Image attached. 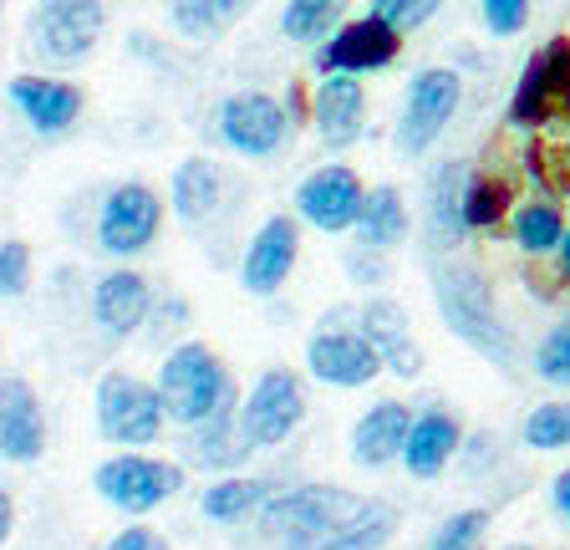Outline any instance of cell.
Instances as JSON below:
<instances>
[{
    "mask_svg": "<svg viewBox=\"0 0 570 550\" xmlns=\"http://www.w3.org/2000/svg\"><path fill=\"white\" fill-rule=\"evenodd\" d=\"M107 550H174V546L148 526H128V530H118V536L107 540Z\"/></svg>",
    "mask_w": 570,
    "mask_h": 550,
    "instance_id": "cell-40",
    "label": "cell"
},
{
    "mask_svg": "<svg viewBox=\"0 0 570 550\" xmlns=\"http://www.w3.org/2000/svg\"><path fill=\"white\" fill-rule=\"evenodd\" d=\"M504 215H514L510 179H499V174H469V189H463V225L494 229Z\"/></svg>",
    "mask_w": 570,
    "mask_h": 550,
    "instance_id": "cell-31",
    "label": "cell"
},
{
    "mask_svg": "<svg viewBox=\"0 0 570 550\" xmlns=\"http://www.w3.org/2000/svg\"><path fill=\"white\" fill-rule=\"evenodd\" d=\"M291 132V112L271 92H235L219 108V138L245 158H271Z\"/></svg>",
    "mask_w": 570,
    "mask_h": 550,
    "instance_id": "cell-13",
    "label": "cell"
},
{
    "mask_svg": "<svg viewBox=\"0 0 570 550\" xmlns=\"http://www.w3.org/2000/svg\"><path fill=\"white\" fill-rule=\"evenodd\" d=\"M306 419V387L291 367H265L255 387L239 403V429H245L249 449H275Z\"/></svg>",
    "mask_w": 570,
    "mask_h": 550,
    "instance_id": "cell-7",
    "label": "cell"
},
{
    "mask_svg": "<svg viewBox=\"0 0 570 550\" xmlns=\"http://www.w3.org/2000/svg\"><path fill=\"white\" fill-rule=\"evenodd\" d=\"M479 11H484V26L494 37H514L530 21V0H479Z\"/></svg>",
    "mask_w": 570,
    "mask_h": 550,
    "instance_id": "cell-38",
    "label": "cell"
},
{
    "mask_svg": "<svg viewBox=\"0 0 570 550\" xmlns=\"http://www.w3.org/2000/svg\"><path fill=\"white\" fill-rule=\"evenodd\" d=\"M154 312V291L138 271H112L92 291V316L107 336H132Z\"/></svg>",
    "mask_w": 570,
    "mask_h": 550,
    "instance_id": "cell-24",
    "label": "cell"
},
{
    "mask_svg": "<svg viewBox=\"0 0 570 550\" xmlns=\"http://www.w3.org/2000/svg\"><path fill=\"white\" fill-rule=\"evenodd\" d=\"M296 261H301V225L291 215H271L255 229L245 261H239V286L249 296H275L291 281Z\"/></svg>",
    "mask_w": 570,
    "mask_h": 550,
    "instance_id": "cell-15",
    "label": "cell"
},
{
    "mask_svg": "<svg viewBox=\"0 0 570 550\" xmlns=\"http://www.w3.org/2000/svg\"><path fill=\"white\" fill-rule=\"evenodd\" d=\"M459 449H463V423L449 407H423V413H413V429H407L403 469L413 479H439Z\"/></svg>",
    "mask_w": 570,
    "mask_h": 550,
    "instance_id": "cell-19",
    "label": "cell"
},
{
    "mask_svg": "<svg viewBox=\"0 0 570 550\" xmlns=\"http://www.w3.org/2000/svg\"><path fill=\"white\" fill-rule=\"evenodd\" d=\"M346 275H352L356 286H382L392 271H387V261H382V251L356 245V251H346Z\"/></svg>",
    "mask_w": 570,
    "mask_h": 550,
    "instance_id": "cell-39",
    "label": "cell"
},
{
    "mask_svg": "<svg viewBox=\"0 0 570 550\" xmlns=\"http://www.w3.org/2000/svg\"><path fill=\"white\" fill-rule=\"evenodd\" d=\"M510 239L520 245L524 255H556L560 239H566V215H560V204H550V199H524V204H514Z\"/></svg>",
    "mask_w": 570,
    "mask_h": 550,
    "instance_id": "cell-27",
    "label": "cell"
},
{
    "mask_svg": "<svg viewBox=\"0 0 570 550\" xmlns=\"http://www.w3.org/2000/svg\"><path fill=\"white\" fill-rule=\"evenodd\" d=\"M524 443L540 449V454H556V449H570V397H556V403H540L524 413Z\"/></svg>",
    "mask_w": 570,
    "mask_h": 550,
    "instance_id": "cell-33",
    "label": "cell"
},
{
    "mask_svg": "<svg viewBox=\"0 0 570 550\" xmlns=\"http://www.w3.org/2000/svg\"><path fill=\"white\" fill-rule=\"evenodd\" d=\"M189 454L209 469L245 464L249 439H245V429H239V403L225 407V413H214V419H204V423H194L189 429Z\"/></svg>",
    "mask_w": 570,
    "mask_h": 550,
    "instance_id": "cell-26",
    "label": "cell"
},
{
    "mask_svg": "<svg viewBox=\"0 0 570 550\" xmlns=\"http://www.w3.org/2000/svg\"><path fill=\"white\" fill-rule=\"evenodd\" d=\"M407 429H413V407L397 403V397H382L372 403L352 429V459L362 469H382L392 459H403V443H407Z\"/></svg>",
    "mask_w": 570,
    "mask_h": 550,
    "instance_id": "cell-21",
    "label": "cell"
},
{
    "mask_svg": "<svg viewBox=\"0 0 570 550\" xmlns=\"http://www.w3.org/2000/svg\"><path fill=\"white\" fill-rule=\"evenodd\" d=\"M249 6H255V0H174V26L189 41H214L239 11H249Z\"/></svg>",
    "mask_w": 570,
    "mask_h": 550,
    "instance_id": "cell-32",
    "label": "cell"
},
{
    "mask_svg": "<svg viewBox=\"0 0 570 550\" xmlns=\"http://www.w3.org/2000/svg\"><path fill=\"white\" fill-rule=\"evenodd\" d=\"M92 484L122 514H148L184 490V469L168 464V459H148V454H118V459H107V464H97Z\"/></svg>",
    "mask_w": 570,
    "mask_h": 550,
    "instance_id": "cell-8",
    "label": "cell"
},
{
    "mask_svg": "<svg viewBox=\"0 0 570 550\" xmlns=\"http://www.w3.org/2000/svg\"><path fill=\"white\" fill-rule=\"evenodd\" d=\"M392 536H397V510L387 500H367L352 526H342L321 550H382L392 546Z\"/></svg>",
    "mask_w": 570,
    "mask_h": 550,
    "instance_id": "cell-30",
    "label": "cell"
},
{
    "mask_svg": "<svg viewBox=\"0 0 570 550\" xmlns=\"http://www.w3.org/2000/svg\"><path fill=\"white\" fill-rule=\"evenodd\" d=\"M439 11H443V0H372V16L387 21L397 37H403V31H417V26H428Z\"/></svg>",
    "mask_w": 570,
    "mask_h": 550,
    "instance_id": "cell-36",
    "label": "cell"
},
{
    "mask_svg": "<svg viewBox=\"0 0 570 550\" xmlns=\"http://www.w3.org/2000/svg\"><path fill=\"white\" fill-rule=\"evenodd\" d=\"M469 174L474 168L463 164V158H443L433 168V179H428V245L433 251H453L469 225H463V189H469Z\"/></svg>",
    "mask_w": 570,
    "mask_h": 550,
    "instance_id": "cell-23",
    "label": "cell"
},
{
    "mask_svg": "<svg viewBox=\"0 0 570 550\" xmlns=\"http://www.w3.org/2000/svg\"><path fill=\"white\" fill-rule=\"evenodd\" d=\"M271 484L265 479H219L204 490V514L214 526H239L245 514H261V504L271 500Z\"/></svg>",
    "mask_w": 570,
    "mask_h": 550,
    "instance_id": "cell-29",
    "label": "cell"
},
{
    "mask_svg": "<svg viewBox=\"0 0 570 550\" xmlns=\"http://www.w3.org/2000/svg\"><path fill=\"white\" fill-rule=\"evenodd\" d=\"M550 500H556L560 520H570V469H560V474H556V484H550Z\"/></svg>",
    "mask_w": 570,
    "mask_h": 550,
    "instance_id": "cell-41",
    "label": "cell"
},
{
    "mask_svg": "<svg viewBox=\"0 0 570 550\" xmlns=\"http://www.w3.org/2000/svg\"><path fill=\"white\" fill-rule=\"evenodd\" d=\"M356 239H362L367 251H382V255L407 239V204H403V194L392 189V184L367 189L362 215H356Z\"/></svg>",
    "mask_w": 570,
    "mask_h": 550,
    "instance_id": "cell-25",
    "label": "cell"
},
{
    "mask_svg": "<svg viewBox=\"0 0 570 550\" xmlns=\"http://www.w3.org/2000/svg\"><path fill=\"white\" fill-rule=\"evenodd\" d=\"M459 102H463L459 72H453V67H423V72L407 82V102H403V118H397V154L423 158L428 148L449 132Z\"/></svg>",
    "mask_w": 570,
    "mask_h": 550,
    "instance_id": "cell-5",
    "label": "cell"
},
{
    "mask_svg": "<svg viewBox=\"0 0 570 550\" xmlns=\"http://www.w3.org/2000/svg\"><path fill=\"white\" fill-rule=\"evenodd\" d=\"M560 118H570V37H556L534 51L510 97V128L534 132Z\"/></svg>",
    "mask_w": 570,
    "mask_h": 550,
    "instance_id": "cell-6",
    "label": "cell"
},
{
    "mask_svg": "<svg viewBox=\"0 0 570 550\" xmlns=\"http://www.w3.org/2000/svg\"><path fill=\"white\" fill-rule=\"evenodd\" d=\"M484 536H489V510H459L439 526L428 550H484Z\"/></svg>",
    "mask_w": 570,
    "mask_h": 550,
    "instance_id": "cell-35",
    "label": "cell"
},
{
    "mask_svg": "<svg viewBox=\"0 0 570 550\" xmlns=\"http://www.w3.org/2000/svg\"><path fill=\"white\" fill-rule=\"evenodd\" d=\"M311 122H316L326 148H352L367 128V92L356 77H321L311 97Z\"/></svg>",
    "mask_w": 570,
    "mask_h": 550,
    "instance_id": "cell-16",
    "label": "cell"
},
{
    "mask_svg": "<svg viewBox=\"0 0 570 550\" xmlns=\"http://www.w3.org/2000/svg\"><path fill=\"white\" fill-rule=\"evenodd\" d=\"M504 550H534V546H504Z\"/></svg>",
    "mask_w": 570,
    "mask_h": 550,
    "instance_id": "cell-44",
    "label": "cell"
},
{
    "mask_svg": "<svg viewBox=\"0 0 570 550\" xmlns=\"http://www.w3.org/2000/svg\"><path fill=\"white\" fill-rule=\"evenodd\" d=\"M306 372L326 387H367L387 367H382V352L356 326H321L306 342Z\"/></svg>",
    "mask_w": 570,
    "mask_h": 550,
    "instance_id": "cell-10",
    "label": "cell"
},
{
    "mask_svg": "<svg viewBox=\"0 0 570 550\" xmlns=\"http://www.w3.org/2000/svg\"><path fill=\"white\" fill-rule=\"evenodd\" d=\"M11 102L21 108V118L36 132H67L71 122L82 118V87L61 82V77H16L11 82Z\"/></svg>",
    "mask_w": 570,
    "mask_h": 550,
    "instance_id": "cell-22",
    "label": "cell"
},
{
    "mask_svg": "<svg viewBox=\"0 0 570 550\" xmlns=\"http://www.w3.org/2000/svg\"><path fill=\"white\" fill-rule=\"evenodd\" d=\"M154 387L164 397L168 419L189 423V429L214 419V413H225V407H235V383H229L225 362L214 357V347H204V342H184V347L168 352Z\"/></svg>",
    "mask_w": 570,
    "mask_h": 550,
    "instance_id": "cell-3",
    "label": "cell"
},
{
    "mask_svg": "<svg viewBox=\"0 0 570 550\" xmlns=\"http://www.w3.org/2000/svg\"><path fill=\"white\" fill-rule=\"evenodd\" d=\"M47 449V419H41V397L31 393L26 377L0 383V454L16 464H31Z\"/></svg>",
    "mask_w": 570,
    "mask_h": 550,
    "instance_id": "cell-17",
    "label": "cell"
},
{
    "mask_svg": "<svg viewBox=\"0 0 570 550\" xmlns=\"http://www.w3.org/2000/svg\"><path fill=\"white\" fill-rule=\"evenodd\" d=\"M556 275H560V286H570V229H566V239H560V251H556Z\"/></svg>",
    "mask_w": 570,
    "mask_h": 550,
    "instance_id": "cell-43",
    "label": "cell"
},
{
    "mask_svg": "<svg viewBox=\"0 0 570 550\" xmlns=\"http://www.w3.org/2000/svg\"><path fill=\"white\" fill-rule=\"evenodd\" d=\"M362 179H356V168L346 164H321L311 168L306 179L296 189V215L306 219L311 229L321 235H342V229H356V215H362Z\"/></svg>",
    "mask_w": 570,
    "mask_h": 550,
    "instance_id": "cell-12",
    "label": "cell"
},
{
    "mask_svg": "<svg viewBox=\"0 0 570 550\" xmlns=\"http://www.w3.org/2000/svg\"><path fill=\"white\" fill-rule=\"evenodd\" d=\"M164 397L132 372H102L97 383V433L118 449H142L164 433Z\"/></svg>",
    "mask_w": 570,
    "mask_h": 550,
    "instance_id": "cell-4",
    "label": "cell"
},
{
    "mask_svg": "<svg viewBox=\"0 0 570 550\" xmlns=\"http://www.w3.org/2000/svg\"><path fill=\"white\" fill-rule=\"evenodd\" d=\"M26 286H31V245L6 239L0 245V296H21Z\"/></svg>",
    "mask_w": 570,
    "mask_h": 550,
    "instance_id": "cell-37",
    "label": "cell"
},
{
    "mask_svg": "<svg viewBox=\"0 0 570 550\" xmlns=\"http://www.w3.org/2000/svg\"><path fill=\"white\" fill-rule=\"evenodd\" d=\"M346 6H352V0H291L281 11L285 41H296V47H321V41H332L346 21Z\"/></svg>",
    "mask_w": 570,
    "mask_h": 550,
    "instance_id": "cell-28",
    "label": "cell"
},
{
    "mask_svg": "<svg viewBox=\"0 0 570 550\" xmlns=\"http://www.w3.org/2000/svg\"><path fill=\"white\" fill-rule=\"evenodd\" d=\"M168 204H174V215L184 225H209L219 209L229 204V174L225 164H214V158H184L174 168V184H168Z\"/></svg>",
    "mask_w": 570,
    "mask_h": 550,
    "instance_id": "cell-20",
    "label": "cell"
},
{
    "mask_svg": "<svg viewBox=\"0 0 570 550\" xmlns=\"http://www.w3.org/2000/svg\"><path fill=\"white\" fill-rule=\"evenodd\" d=\"M356 332L382 352V367H387L392 377H417V372H423V352H417V342L407 336V312L397 301L372 296L367 306L356 312Z\"/></svg>",
    "mask_w": 570,
    "mask_h": 550,
    "instance_id": "cell-18",
    "label": "cell"
},
{
    "mask_svg": "<svg viewBox=\"0 0 570 550\" xmlns=\"http://www.w3.org/2000/svg\"><path fill=\"white\" fill-rule=\"evenodd\" d=\"M428 281H433V301H439L443 326L459 336L463 347H474L479 357H489L494 367L510 372L514 367V336H510V326L499 322V312H494L489 275L479 271L474 261L449 255V261H433Z\"/></svg>",
    "mask_w": 570,
    "mask_h": 550,
    "instance_id": "cell-1",
    "label": "cell"
},
{
    "mask_svg": "<svg viewBox=\"0 0 570 550\" xmlns=\"http://www.w3.org/2000/svg\"><path fill=\"white\" fill-rule=\"evenodd\" d=\"M534 377L550 387H570V316H560V322L540 336V347H534Z\"/></svg>",
    "mask_w": 570,
    "mask_h": 550,
    "instance_id": "cell-34",
    "label": "cell"
},
{
    "mask_svg": "<svg viewBox=\"0 0 570 550\" xmlns=\"http://www.w3.org/2000/svg\"><path fill=\"white\" fill-rule=\"evenodd\" d=\"M11 530H16V504H11V494L0 490V546L11 540Z\"/></svg>",
    "mask_w": 570,
    "mask_h": 550,
    "instance_id": "cell-42",
    "label": "cell"
},
{
    "mask_svg": "<svg viewBox=\"0 0 570 550\" xmlns=\"http://www.w3.org/2000/svg\"><path fill=\"white\" fill-rule=\"evenodd\" d=\"M158 225H164V199H158L154 184H118L102 199V215H97V245L107 255H138L154 245Z\"/></svg>",
    "mask_w": 570,
    "mask_h": 550,
    "instance_id": "cell-9",
    "label": "cell"
},
{
    "mask_svg": "<svg viewBox=\"0 0 570 550\" xmlns=\"http://www.w3.org/2000/svg\"><path fill=\"white\" fill-rule=\"evenodd\" d=\"M403 51V37L392 31L377 16H362V21H346L332 41L316 47V72L321 77H367L392 67Z\"/></svg>",
    "mask_w": 570,
    "mask_h": 550,
    "instance_id": "cell-11",
    "label": "cell"
},
{
    "mask_svg": "<svg viewBox=\"0 0 570 550\" xmlns=\"http://www.w3.org/2000/svg\"><path fill=\"white\" fill-rule=\"evenodd\" d=\"M367 494H352L342 484H296L275 490L261 504V536L275 550H321L342 526L362 514Z\"/></svg>",
    "mask_w": 570,
    "mask_h": 550,
    "instance_id": "cell-2",
    "label": "cell"
},
{
    "mask_svg": "<svg viewBox=\"0 0 570 550\" xmlns=\"http://www.w3.org/2000/svg\"><path fill=\"white\" fill-rule=\"evenodd\" d=\"M31 26L51 61H82L102 41L107 11H102V0H41Z\"/></svg>",
    "mask_w": 570,
    "mask_h": 550,
    "instance_id": "cell-14",
    "label": "cell"
}]
</instances>
